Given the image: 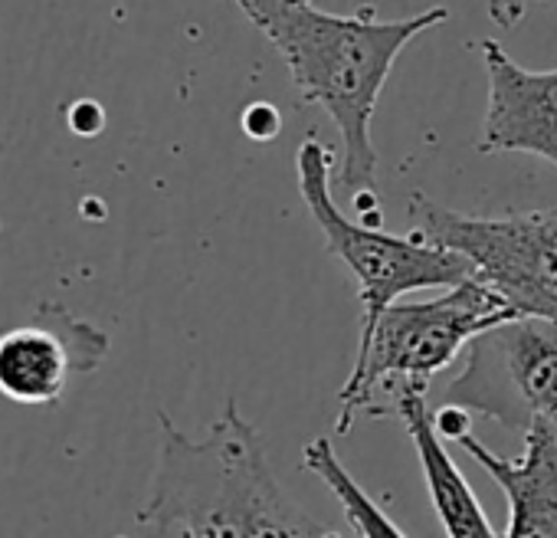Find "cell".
I'll list each match as a JSON object with an SVG mask.
<instances>
[{
  "instance_id": "1",
  "label": "cell",
  "mask_w": 557,
  "mask_h": 538,
  "mask_svg": "<svg viewBox=\"0 0 557 538\" xmlns=\"http://www.w3.org/2000/svg\"><path fill=\"white\" fill-rule=\"evenodd\" d=\"M259 34L283 53L306 102L322 106L342 135L338 184L355 194L361 220L381 223L377 151L371 119L397 57L426 30L449 21L446 8H430L400 21H377L374 8L332 14L312 0H230Z\"/></svg>"
},
{
  "instance_id": "2",
  "label": "cell",
  "mask_w": 557,
  "mask_h": 538,
  "mask_svg": "<svg viewBox=\"0 0 557 538\" xmlns=\"http://www.w3.org/2000/svg\"><path fill=\"white\" fill-rule=\"evenodd\" d=\"M161 447L138 528L151 535H278L335 538L338 528L309 515L278 486L259 430L226 401L203 440H190L158 414Z\"/></svg>"
},
{
  "instance_id": "3",
  "label": "cell",
  "mask_w": 557,
  "mask_h": 538,
  "mask_svg": "<svg viewBox=\"0 0 557 538\" xmlns=\"http://www.w3.org/2000/svg\"><path fill=\"white\" fill-rule=\"evenodd\" d=\"M521 316L488 283L469 277L446 286L436 299L391 303L368 329H361L355 368L338 391L335 430L348 433L358 414L394 417V401L407 384L430 388V378L488 326Z\"/></svg>"
},
{
  "instance_id": "4",
  "label": "cell",
  "mask_w": 557,
  "mask_h": 538,
  "mask_svg": "<svg viewBox=\"0 0 557 538\" xmlns=\"http://www.w3.org/2000/svg\"><path fill=\"white\" fill-rule=\"evenodd\" d=\"M332 151L306 138L296 151L299 194L319 223L325 246L332 256L345 262V269L358 283L361 299V329H368L391 303L417 290H446L472 277V262L446 249L423 233L410 230L407 236L384 233L377 223L351 220L342 213L332 194Z\"/></svg>"
},
{
  "instance_id": "5",
  "label": "cell",
  "mask_w": 557,
  "mask_h": 538,
  "mask_svg": "<svg viewBox=\"0 0 557 538\" xmlns=\"http://www.w3.org/2000/svg\"><path fill=\"white\" fill-rule=\"evenodd\" d=\"M407 217L410 230L462 253L472 277L502 293L521 316L557 322V210L479 217L413 191Z\"/></svg>"
},
{
  "instance_id": "6",
  "label": "cell",
  "mask_w": 557,
  "mask_h": 538,
  "mask_svg": "<svg viewBox=\"0 0 557 538\" xmlns=\"http://www.w3.org/2000/svg\"><path fill=\"white\" fill-rule=\"evenodd\" d=\"M443 404L524 433L534 420L557 427V322L511 316L466 345V365L449 381Z\"/></svg>"
},
{
  "instance_id": "7",
  "label": "cell",
  "mask_w": 557,
  "mask_h": 538,
  "mask_svg": "<svg viewBox=\"0 0 557 538\" xmlns=\"http://www.w3.org/2000/svg\"><path fill=\"white\" fill-rule=\"evenodd\" d=\"M109 355V335L63 306H40L17 329L0 332V398L27 407H53L73 375L96 371Z\"/></svg>"
},
{
  "instance_id": "8",
  "label": "cell",
  "mask_w": 557,
  "mask_h": 538,
  "mask_svg": "<svg viewBox=\"0 0 557 538\" xmlns=\"http://www.w3.org/2000/svg\"><path fill=\"white\" fill-rule=\"evenodd\" d=\"M479 53L488 73L479 151H524L557 168V70H528L498 40H482Z\"/></svg>"
},
{
  "instance_id": "9",
  "label": "cell",
  "mask_w": 557,
  "mask_h": 538,
  "mask_svg": "<svg viewBox=\"0 0 557 538\" xmlns=\"http://www.w3.org/2000/svg\"><path fill=\"white\" fill-rule=\"evenodd\" d=\"M459 447L508 496L505 538H557V427L550 420L524 430L521 460L498 456L472 433H462Z\"/></svg>"
},
{
  "instance_id": "10",
  "label": "cell",
  "mask_w": 557,
  "mask_h": 538,
  "mask_svg": "<svg viewBox=\"0 0 557 538\" xmlns=\"http://www.w3.org/2000/svg\"><path fill=\"white\" fill-rule=\"evenodd\" d=\"M394 417L407 427L413 440L443 531L453 538H498L502 531L488 522L472 486L443 447V433L436 430V420L426 407V388L407 384L394 401Z\"/></svg>"
},
{
  "instance_id": "11",
  "label": "cell",
  "mask_w": 557,
  "mask_h": 538,
  "mask_svg": "<svg viewBox=\"0 0 557 538\" xmlns=\"http://www.w3.org/2000/svg\"><path fill=\"white\" fill-rule=\"evenodd\" d=\"M302 466L309 473H315L329 489L332 496L338 499L348 525H351V535H361V538H407V531L361 489V482L348 473V466L338 460L335 447L329 437H319L312 443H306L302 450Z\"/></svg>"
},
{
  "instance_id": "12",
  "label": "cell",
  "mask_w": 557,
  "mask_h": 538,
  "mask_svg": "<svg viewBox=\"0 0 557 538\" xmlns=\"http://www.w3.org/2000/svg\"><path fill=\"white\" fill-rule=\"evenodd\" d=\"M433 420H436V430L449 440H459L462 433L472 430V414L459 404H443V411L433 414Z\"/></svg>"
}]
</instances>
